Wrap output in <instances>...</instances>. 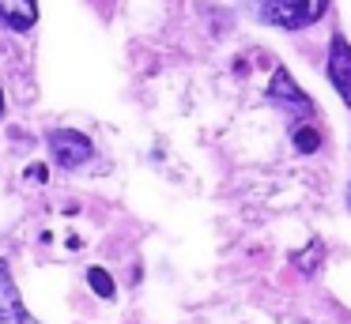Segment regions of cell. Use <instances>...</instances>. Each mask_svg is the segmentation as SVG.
I'll return each mask as SVG.
<instances>
[{
	"instance_id": "obj_8",
	"label": "cell",
	"mask_w": 351,
	"mask_h": 324,
	"mask_svg": "<svg viewBox=\"0 0 351 324\" xmlns=\"http://www.w3.org/2000/svg\"><path fill=\"white\" fill-rule=\"evenodd\" d=\"M317 143H321V136L313 132L310 125H302V128H295V147L302 151V155H310V151H317Z\"/></svg>"
},
{
	"instance_id": "obj_3",
	"label": "cell",
	"mask_w": 351,
	"mask_h": 324,
	"mask_svg": "<svg viewBox=\"0 0 351 324\" xmlns=\"http://www.w3.org/2000/svg\"><path fill=\"white\" fill-rule=\"evenodd\" d=\"M46 143H49V155H53V162L64 166V170H76V166H84L87 158L95 155L91 140H87L84 132H76V128H53Z\"/></svg>"
},
{
	"instance_id": "obj_6",
	"label": "cell",
	"mask_w": 351,
	"mask_h": 324,
	"mask_svg": "<svg viewBox=\"0 0 351 324\" xmlns=\"http://www.w3.org/2000/svg\"><path fill=\"white\" fill-rule=\"evenodd\" d=\"M0 23L12 30H31L38 23V0H0Z\"/></svg>"
},
{
	"instance_id": "obj_1",
	"label": "cell",
	"mask_w": 351,
	"mask_h": 324,
	"mask_svg": "<svg viewBox=\"0 0 351 324\" xmlns=\"http://www.w3.org/2000/svg\"><path fill=\"white\" fill-rule=\"evenodd\" d=\"M261 23H272L283 30H302L325 15L328 0H250Z\"/></svg>"
},
{
	"instance_id": "obj_11",
	"label": "cell",
	"mask_w": 351,
	"mask_h": 324,
	"mask_svg": "<svg viewBox=\"0 0 351 324\" xmlns=\"http://www.w3.org/2000/svg\"><path fill=\"white\" fill-rule=\"evenodd\" d=\"M348 208H351V185H348Z\"/></svg>"
},
{
	"instance_id": "obj_4",
	"label": "cell",
	"mask_w": 351,
	"mask_h": 324,
	"mask_svg": "<svg viewBox=\"0 0 351 324\" xmlns=\"http://www.w3.org/2000/svg\"><path fill=\"white\" fill-rule=\"evenodd\" d=\"M328 79L340 90L343 102L351 105V42L343 34H336L332 45H328Z\"/></svg>"
},
{
	"instance_id": "obj_10",
	"label": "cell",
	"mask_w": 351,
	"mask_h": 324,
	"mask_svg": "<svg viewBox=\"0 0 351 324\" xmlns=\"http://www.w3.org/2000/svg\"><path fill=\"white\" fill-rule=\"evenodd\" d=\"M0 117H4V90H0Z\"/></svg>"
},
{
	"instance_id": "obj_7",
	"label": "cell",
	"mask_w": 351,
	"mask_h": 324,
	"mask_svg": "<svg viewBox=\"0 0 351 324\" xmlns=\"http://www.w3.org/2000/svg\"><path fill=\"white\" fill-rule=\"evenodd\" d=\"M87 283H91V290L99 294V298H114V279L102 268H87Z\"/></svg>"
},
{
	"instance_id": "obj_9",
	"label": "cell",
	"mask_w": 351,
	"mask_h": 324,
	"mask_svg": "<svg viewBox=\"0 0 351 324\" xmlns=\"http://www.w3.org/2000/svg\"><path fill=\"white\" fill-rule=\"evenodd\" d=\"M321 256H325V245H321V241H313V245L306 249V253H298V256H295V264H298L302 271H313V268H317Z\"/></svg>"
},
{
	"instance_id": "obj_2",
	"label": "cell",
	"mask_w": 351,
	"mask_h": 324,
	"mask_svg": "<svg viewBox=\"0 0 351 324\" xmlns=\"http://www.w3.org/2000/svg\"><path fill=\"white\" fill-rule=\"evenodd\" d=\"M268 98H272V105H280L283 113H291V117L310 121L313 113H317L313 98L306 95V90L298 87L295 79H291V72H287V68H276V72H272V83H268Z\"/></svg>"
},
{
	"instance_id": "obj_5",
	"label": "cell",
	"mask_w": 351,
	"mask_h": 324,
	"mask_svg": "<svg viewBox=\"0 0 351 324\" xmlns=\"http://www.w3.org/2000/svg\"><path fill=\"white\" fill-rule=\"evenodd\" d=\"M0 324H34L31 313H27L23 298H19V286L12 279L8 264L0 260Z\"/></svg>"
}]
</instances>
